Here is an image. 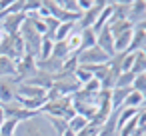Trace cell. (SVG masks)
<instances>
[{"label": "cell", "instance_id": "cell-11", "mask_svg": "<svg viewBox=\"0 0 146 136\" xmlns=\"http://www.w3.org/2000/svg\"><path fill=\"white\" fill-rule=\"evenodd\" d=\"M52 82H54V78H52V76H48V74H44V72H40V70H38V72H36L32 78H28L24 84H30V86H36V88H42V90H46V92H48V90L52 88Z\"/></svg>", "mask_w": 146, "mask_h": 136}, {"label": "cell", "instance_id": "cell-38", "mask_svg": "<svg viewBox=\"0 0 146 136\" xmlns=\"http://www.w3.org/2000/svg\"><path fill=\"white\" fill-rule=\"evenodd\" d=\"M142 136H146V132H144V134H142Z\"/></svg>", "mask_w": 146, "mask_h": 136}, {"label": "cell", "instance_id": "cell-4", "mask_svg": "<svg viewBox=\"0 0 146 136\" xmlns=\"http://www.w3.org/2000/svg\"><path fill=\"white\" fill-rule=\"evenodd\" d=\"M106 4H108V0H94L92 8H88L86 12H82L80 20L76 22V30H86V28H92V26L96 24V20H98L100 12L106 8Z\"/></svg>", "mask_w": 146, "mask_h": 136}, {"label": "cell", "instance_id": "cell-29", "mask_svg": "<svg viewBox=\"0 0 146 136\" xmlns=\"http://www.w3.org/2000/svg\"><path fill=\"white\" fill-rule=\"evenodd\" d=\"M132 90L138 92V94H146V74H138L134 76V82H132Z\"/></svg>", "mask_w": 146, "mask_h": 136}, {"label": "cell", "instance_id": "cell-12", "mask_svg": "<svg viewBox=\"0 0 146 136\" xmlns=\"http://www.w3.org/2000/svg\"><path fill=\"white\" fill-rule=\"evenodd\" d=\"M44 94H46V90L36 88V86H30V84H24V82H20V84L16 86V96H18V98H24V100H28V98H38V96H44Z\"/></svg>", "mask_w": 146, "mask_h": 136}, {"label": "cell", "instance_id": "cell-1", "mask_svg": "<svg viewBox=\"0 0 146 136\" xmlns=\"http://www.w3.org/2000/svg\"><path fill=\"white\" fill-rule=\"evenodd\" d=\"M16 136H60V134L52 128V124L48 122L46 116L36 114L34 118L18 124Z\"/></svg>", "mask_w": 146, "mask_h": 136}, {"label": "cell", "instance_id": "cell-20", "mask_svg": "<svg viewBox=\"0 0 146 136\" xmlns=\"http://www.w3.org/2000/svg\"><path fill=\"white\" fill-rule=\"evenodd\" d=\"M108 28H110L112 36L116 38L118 34H122V32H126V30H132L134 26H132L128 20H116V22H110V24H108Z\"/></svg>", "mask_w": 146, "mask_h": 136}, {"label": "cell", "instance_id": "cell-27", "mask_svg": "<svg viewBox=\"0 0 146 136\" xmlns=\"http://www.w3.org/2000/svg\"><path fill=\"white\" fill-rule=\"evenodd\" d=\"M42 8V0H24V14H38Z\"/></svg>", "mask_w": 146, "mask_h": 136}, {"label": "cell", "instance_id": "cell-26", "mask_svg": "<svg viewBox=\"0 0 146 136\" xmlns=\"http://www.w3.org/2000/svg\"><path fill=\"white\" fill-rule=\"evenodd\" d=\"M130 72H132L134 76L146 72V60H144L142 52H136V58H134V64H132V70H130Z\"/></svg>", "mask_w": 146, "mask_h": 136}, {"label": "cell", "instance_id": "cell-31", "mask_svg": "<svg viewBox=\"0 0 146 136\" xmlns=\"http://www.w3.org/2000/svg\"><path fill=\"white\" fill-rule=\"evenodd\" d=\"M82 90L84 92H88V94H98L102 88H100V80H96V78H92V80H88L84 86H82Z\"/></svg>", "mask_w": 146, "mask_h": 136}, {"label": "cell", "instance_id": "cell-28", "mask_svg": "<svg viewBox=\"0 0 146 136\" xmlns=\"http://www.w3.org/2000/svg\"><path fill=\"white\" fill-rule=\"evenodd\" d=\"M92 78H94V76H92L84 66H78V68H76V72H74V80H76L80 86H84V84H86L88 80H92Z\"/></svg>", "mask_w": 146, "mask_h": 136}, {"label": "cell", "instance_id": "cell-18", "mask_svg": "<svg viewBox=\"0 0 146 136\" xmlns=\"http://www.w3.org/2000/svg\"><path fill=\"white\" fill-rule=\"evenodd\" d=\"M88 126V120L84 118V116H72L70 120H68V130L72 132V134H78V132H82L84 128Z\"/></svg>", "mask_w": 146, "mask_h": 136}, {"label": "cell", "instance_id": "cell-13", "mask_svg": "<svg viewBox=\"0 0 146 136\" xmlns=\"http://www.w3.org/2000/svg\"><path fill=\"white\" fill-rule=\"evenodd\" d=\"M132 34H134V28L126 30V32H122V34H118L114 38V54L116 52H128L130 42H132Z\"/></svg>", "mask_w": 146, "mask_h": 136}, {"label": "cell", "instance_id": "cell-14", "mask_svg": "<svg viewBox=\"0 0 146 136\" xmlns=\"http://www.w3.org/2000/svg\"><path fill=\"white\" fill-rule=\"evenodd\" d=\"M142 50H146V32H144V30H138V28H134L132 42H130V48H128V52H142Z\"/></svg>", "mask_w": 146, "mask_h": 136}, {"label": "cell", "instance_id": "cell-34", "mask_svg": "<svg viewBox=\"0 0 146 136\" xmlns=\"http://www.w3.org/2000/svg\"><path fill=\"white\" fill-rule=\"evenodd\" d=\"M4 120H6V118H4V112H2V108H0V126H2Z\"/></svg>", "mask_w": 146, "mask_h": 136}, {"label": "cell", "instance_id": "cell-24", "mask_svg": "<svg viewBox=\"0 0 146 136\" xmlns=\"http://www.w3.org/2000/svg\"><path fill=\"white\" fill-rule=\"evenodd\" d=\"M52 48H54V42H52V40L42 38V42H40V52H38V58H36V60L50 58V56H52Z\"/></svg>", "mask_w": 146, "mask_h": 136}, {"label": "cell", "instance_id": "cell-16", "mask_svg": "<svg viewBox=\"0 0 146 136\" xmlns=\"http://www.w3.org/2000/svg\"><path fill=\"white\" fill-rule=\"evenodd\" d=\"M74 30H76V24L74 22H60L58 30L54 32V42H64Z\"/></svg>", "mask_w": 146, "mask_h": 136}, {"label": "cell", "instance_id": "cell-33", "mask_svg": "<svg viewBox=\"0 0 146 136\" xmlns=\"http://www.w3.org/2000/svg\"><path fill=\"white\" fill-rule=\"evenodd\" d=\"M92 4H94V0H78V8H80V12H86L88 8H92Z\"/></svg>", "mask_w": 146, "mask_h": 136}, {"label": "cell", "instance_id": "cell-3", "mask_svg": "<svg viewBox=\"0 0 146 136\" xmlns=\"http://www.w3.org/2000/svg\"><path fill=\"white\" fill-rule=\"evenodd\" d=\"M76 56H78V64L80 66H96V64H108L110 62V56L102 48H98V46L80 50Z\"/></svg>", "mask_w": 146, "mask_h": 136}, {"label": "cell", "instance_id": "cell-23", "mask_svg": "<svg viewBox=\"0 0 146 136\" xmlns=\"http://www.w3.org/2000/svg\"><path fill=\"white\" fill-rule=\"evenodd\" d=\"M142 100H144V96L132 90V92L128 94V98L124 100V106H122V108H136V110H140V108H142Z\"/></svg>", "mask_w": 146, "mask_h": 136}, {"label": "cell", "instance_id": "cell-35", "mask_svg": "<svg viewBox=\"0 0 146 136\" xmlns=\"http://www.w3.org/2000/svg\"><path fill=\"white\" fill-rule=\"evenodd\" d=\"M4 36H6V34H4V30L0 28V42H2V38H4Z\"/></svg>", "mask_w": 146, "mask_h": 136}, {"label": "cell", "instance_id": "cell-2", "mask_svg": "<svg viewBox=\"0 0 146 136\" xmlns=\"http://www.w3.org/2000/svg\"><path fill=\"white\" fill-rule=\"evenodd\" d=\"M40 114L50 116V118H60V120L68 122L72 116H76V110L72 106V98L62 96V98H56V100H48L44 104V108L40 110Z\"/></svg>", "mask_w": 146, "mask_h": 136}, {"label": "cell", "instance_id": "cell-32", "mask_svg": "<svg viewBox=\"0 0 146 136\" xmlns=\"http://www.w3.org/2000/svg\"><path fill=\"white\" fill-rule=\"evenodd\" d=\"M138 128H144L146 130V108H140L138 110Z\"/></svg>", "mask_w": 146, "mask_h": 136}, {"label": "cell", "instance_id": "cell-22", "mask_svg": "<svg viewBox=\"0 0 146 136\" xmlns=\"http://www.w3.org/2000/svg\"><path fill=\"white\" fill-rule=\"evenodd\" d=\"M68 56H70V52H68L66 42H54V48H52V58H56V60L64 62Z\"/></svg>", "mask_w": 146, "mask_h": 136}, {"label": "cell", "instance_id": "cell-8", "mask_svg": "<svg viewBox=\"0 0 146 136\" xmlns=\"http://www.w3.org/2000/svg\"><path fill=\"white\" fill-rule=\"evenodd\" d=\"M16 86H18V82L14 78L0 80V104H8L16 98Z\"/></svg>", "mask_w": 146, "mask_h": 136}, {"label": "cell", "instance_id": "cell-17", "mask_svg": "<svg viewBox=\"0 0 146 136\" xmlns=\"http://www.w3.org/2000/svg\"><path fill=\"white\" fill-rule=\"evenodd\" d=\"M66 46H68V52L70 54H78L82 50V36H80V30H74L66 40Z\"/></svg>", "mask_w": 146, "mask_h": 136}, {"label": "cell", "instance_id": "cell-5", "mask_svg": "<svg viewBox=\"0 0 146 136\" xmlns=\"http://www.w3.org/2000/svg\"><path fill=\"white\" fill-rule=\"evenodd\" d=\"M36 72H38V68H36V58L24 56V58H20V60L16 62V76H14V80H16L18 84H20V82H26V80L32 78Z\"/></svg>", "mask_w": 146, "mask_h": 136}, {"label": "cell", "instance_id": "cell-39", "mask_svg": "<svg viewBox=\"0 0 146 136\" xmlns=\"http://www.w3.org/2000/svg\"><path fill=\"white\" fill-rule=\"evenodd\" d=\"M144 74H146V72H144Z\"/></svg>", "mask_w": 146, "mask_h": 136}, {"label": "cell", "instance_id": "cell-9", "mask_svg": "<svg viewBox=\"0 0 146 136\" xmlns=\"http://www.w3.org/2000/svg\"><path fill=\"white\" fill-rule=\"evenodd\" d=\"M144 18H146V0H132L130 10H128V22L132 26H136Z\"/></svg>", "mask_w": 146, "mask_h": 136}, {"label": "cell", "instance_id": "cell-7", "mask_svg": "<svg viewBox=\"0 0 146 136\" xmlns=\"http://www.w3.org/2000/svg\"><path fill=\"white\" fill-rule=\"evenodd\" d=\"M96 46L102 48L110 58L114 56V36H112V32H110L108 26H104V28H100L96 32Z\"/></svg>", "mask_w": 146, "mask_h": 136}, {"label": "cell", "instance_id": "cell-21", "mask_svg": "<svg viewBox=\"0 0 146 136\" xmlns=\"http://www.w3.org/2000/svg\"><path fill=\"white\" fill-rule=\"evenodd\" d=\"M80 36H82V50H86V48H92V46H96V32H94L92 28L80 30Z\"/></svg>", "mask_w": 146, "mask_h": 136}, {"label": "cell", "instance_id": "cell-25", "mask_svg": "<svg viewBox=\"0 0 146 136\" xmlns=\"http://www.w3.org/2000/svg\"><path fill=\"white\" fill-rule=\"evenodd\" d=\"M132 82H134L132 72H120L116 78V88H132Z\"/></svg>", "mask_w": 146, "mask_h": 136}, {"label": "cell", "instance_id": "cell-19", "mask_svg": "<svg viewBox=\"0 0 146 136\" xmlns=\"http://www.w3.org/2000/svg\"><path fill=\"white\" fill-rule=\"evenodd\" d=\"M18 120L16 118H6L0 126V136H16V128H18Z\"/></svg>", "mask_w": 146, "mask_h": 136}, {"label": "cell", "instance_id": "cell-15", "mask_svg": "<svg viewBox=\"0 0 146 136\" xmlns=\"http://www.w3.org/2000/svg\"><path fill=\"white\" fill-rule=\"evenodd\" d=\"M14 76H16V64L6 56H0V80L2 78H14Z\"/></svg>", "mask_w": 146, "mask_h": 136}, {"label": "cell", "instance_id": "cell-30", "mask_svg": "<svg viewBox=\"0 0 146 136\" xmlns=\"http://www.w3.org/2000/svg\"><path fill=\"white\" fill-rule=\"evenodd\" d=\"M134 58H136V52H126V56L120 62V72H130L132 64H134Z\"/></svg>", "mask_w": 146, "mask_h": 136}, {"label": "cell", "instance_id": "cell-36", "mask_svg": "<svg viewBox=\"0 0 146 136\" xmlns=\"http://www.w3.org/2000/svg\"><path fill=\"white\" fill-rule=\"evenodd\" d=\"M142 108H146V94H144V100H142Z\"/></svg>", "mask_w": 146, "mask_h": 136}, {"label": "cell", "instance_id": "cell-10", "mask_svg": "<svg viewBox=\"0 0 146 136\" xmlns=\"http://www.w3.org/2000/svg\"><path fill=\"white\" fill-rule=\"evenodd\" d=\"M36 68H38L40 72H44V74H48V76L54 78V76L62 70V62L50 56V58H44V60H36Z\"/></svg>", "mask_w": 146, "mask_h": 136}, {"label": "cell", "instance_id": "cell-37", "mask_svg": "<svg viewBox=\"0 0 146 136\" xmlns=\"http://www.w3.org/2000/svg\"><path fill=\"white\" fill-rule=\"evenodd\" d=\"M142 56H144V60H146V50H142Z\"/></svg>", "mask_w": 146, "mask_h": 136}, {"label": "cell", "instance_id": "cell-6", "mask_svg": "<svg viewBox=\"0 0 146 136\" xmlns=\"http://www.w3.org/2000/svg\"><path fill=\"white\" fill-rule=\"evenodd\" d=\"M24 20H26V14H24V12H20V14H10V16H6L4 20H0V28H2L4 34H8V36H16V34H20V28H22Z\"/></svg>", "mask_w": 146, "mask_h": 136}]
</instances>
